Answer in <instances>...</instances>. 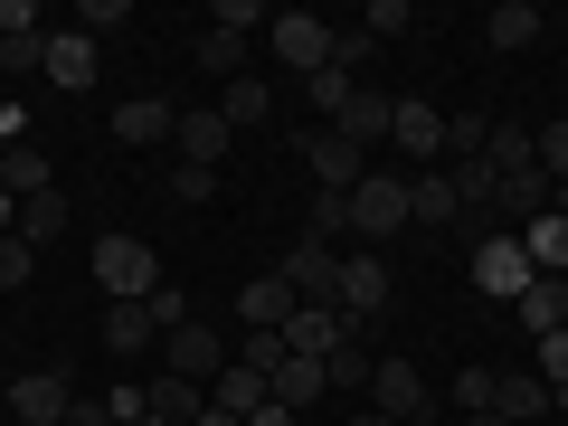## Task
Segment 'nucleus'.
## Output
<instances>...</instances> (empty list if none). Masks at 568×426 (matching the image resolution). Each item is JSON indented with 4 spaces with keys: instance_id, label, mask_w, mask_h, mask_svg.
I'll list each match as a JSON object with an SVG mask.
<instances>
[{
    "instance_id": "nucleus-3",
    "label": "nucleus",
    "mask_w": 568,
    "mask_h": 426,
    "mask_svg": "<svg viewBox=\"0 0 568 426\" xmlns=\"http://www.w3.org/2000/svg\"><path fill=\"white\" fill-rule=\"evenodd\" d=\"M407 181H388V171H361V190H351V237L361 246H388V237H407Z\"/></svg>"
},
{
    "instance_id": "nucleus-25",
    "label": "nucleus",
    "mask_w": 568,
    "mask_h": 426,
    "mask_svg": "<svg viewBox=\"0 0 568 426\" xmlns=\"http://www.w3.org/2000/svg\"><path fill=\"white\" fill-rule=\"evenodd\" d=\"M265 398H275V388H265V379H256V369H237V361H227V369H219V379H209V407H227V417H256V407H265Z\"/></svg>"
},
{
    "instance_id": "nucleus-53",
    "label": "nucleus",
    "mask_w": 568,
    "mask_h": 426,
    "mask_svg": "<svg viewBox=\"0 0 568 426\" xmlns=\"http://www.w3.org/2000/svg\"><path fill=\"white\" fill-rule=\"evenodd\" d=\"M559 304H568V275H559Z\"/></svg>"
},
{
    "instance_id": "nucleus-35",
    "label": "nucleus",
    "mask_w": 568,
    "mask_h": 426,
    "mask_svg": "<svg viewBox=\"0 0 568 426\" xmlns=\"http://www.w3.org/2000/svg\"><path fill=\"white\" fill-rule=\"evenodd\" d=\"M29 265H39V246H29L20 227H10V237H0V294H20V284H29Z\"/></svg>"
},
{
    "instance_id": "nucleus-9",
    "label": "nucleus",
    "mask_w": 568,
    "mask_h": 426,
    "mask_svg": "<svg viewBox=\"0 0 568 426\" xmlns=\"http://www.w3.org/2000/svg\"><path fill=\"white\" fill-rule=\"evenodd\" d=\"M388 142H398L417 171H436V152H446V114H436L426 95H398V114H388Z\"/></svg>"
},
{
    "instance_id": "nucleus-26",
    "label": "nucleus",
    "mask_w": 568,
    "mask_h": 426,
    "mask_svg": "<svg viewBox=\"0 0 568 426\" xmlns=\"http://www.w3.org/2000/svg\"><path fill=\"white\" fill-rule=\"evenodd\" d=\"M142 407H152V417H181V426H200V407H209V388H190V379H171V369H162V379L142 388Z\"/></svg>"
},
{
    "instance_id": "nucleus-23",
    "label": "nucleus",
    "mask_w": 568,
    "mask_h": 426,
    "mask_svg": "<svg viewBox=\"0 0 568 426\" xmlns=\"http://www.w3.org/2000/svg\"><path fill=\"white\" fill-rule=\"evenodd\" d=\"M0 190H10V200H39V190H58V171H48L39 142H10V152H0Z\"/></svg>"
},
{
    "instance_id": "nucleus-1",
    "label": "nucleus",
    "mask_w": 568,
    "mask_h": 426,
    "mask_svg": "<svg viewBox=\"0 0 568 426\" xmlns=\"http://www.w3.org/2000/svg\"><path fill=\"white\" fill-rule=\"evenodd\" d=\"M95 284H104V304H152V294H162V256L142 237H104L95 246Z\"/></svg>"
},
{
    "instance_id": "nucleus-34",
    "label": "nucleus",
    "mask_w": 568,
    "mask_h": 426,
    "mask_svg": "<svg viewBox=\"0 0 568 426\" xmlns=\"http://www.w3.org/2000/svg\"><path fill=\"white\" fill-rule=\"evenodd\" d=\"M369 369H379V361H369L361 342H342V351L323 361V379H332V388H369Z\"/></svg>"
},
{
    "instance_id": "nucleus-48",
    "label": "nucleus",
    "mask_w": 568,
    "mask_h": 426,
    "mask_svg": "<svg viewBox=\"0 0 568 426\" xmlns=\"http://www.w3.org/2000/svg\"><path fill=\"white\" fill-rule=\"evenodd\" d=\"M351 426H407V417H379V407H351Z\"/></svg>"
},
{
    "instance_id": "nucleus-15",
    "label": "nucleus",
    "mask_w": 568,
    "mask_h": 426,
    "mask_svg": "<svg viewBox=\"0 0 568 426\" xmlns=\"http://www.w3.org/2000/svg\"><path fill=\"white\" fill-rule=\"evenodd\" d=\"M549 379L540 369H493V417H511V426H530V417H549Z\"/></svg>"
},
{
    "instance_id": "nucleus-45",
    "label": "nucleus",
    "mask_w": 568,
    "mask_h": 426,
    "mask_svg": "<svg viewBox=\"0 0 568 426\" xmlns=\"http://www.w3.org/2000/svg\"><path fill=\"white\" fill-rule=\"evenodd\" d=\"M10 29H39V10H29V0H0V39H10Z\"/></svg>"
},
{
    "instance_id": "nucleus-21",
    "label": "nucleus",
    "mask_w": 568,
    "mask_h": 426,
    "mask_svg": "<svg viewBox=\"0 0 568 426\" xmlns=\"http://www.w3.org/2000/svg\"><path fill=\"white\" fill-rule=\"evenodd\" d=\"M388 114H398V95H351L342 114H332V133H342L351 152H369V142H388Z\"/></svg>"
},
{
    "instance_id": "nucleus-51",
    "label": "nucleus",
    "mask_w": 568,
    "mask_h": 426,
    "mask_svg": "<svg viewBox=\"0 0 568 426\" xmlns=\"http://www.w3.org/2000/svg\"><path fill=\"white\" fill-rule=\"evenodd\" d=\"M133 426H181V417H152V407H142V417H133Z\"/></svg>"
},
{
    "instance_id": "nucleus-5",
    "label": "nucleus",
    "mask_w": 568,
    "mask_h": 426,
    "mask_svg": "<svg viewBox=\"0 0 568 426\" xmlns=\"http://www.w3.org/2000/svg\"><path fill=\"white\" fill-rule=\"evenodd\" d=\"M474 284H484L493 304H521L530 284H540V265H530V256H521V237L503 227V237H484V246H474Z\"/></svg>"
},
{
    "instance_id": "nucleus-31",
    "label": "nucleus",
    "mask_w": 568,
    "mask_h": 426,
    "mask_svg": "<svg viewBox=\"0 0 568 426\" xmlns=\"http://www.w3.org/2000/svg\"><path fill=\"white\" fill-rule=\"evenodd\" d=\"M0 67H10V77L48 67V29H10V39H0Z\"/></svg>"
},
{
    "instance_id": "nucleus-29",
    "label": "nucleus",
    "mask_w": 568,
    "mask_h": 426,
    "mask_svg": "<svg viewBox=\"0 0 568 426\" xmlns=\"http://www.w3.org/2000/svg\"><path fill=\"white\" fill-rule=\"evenodd\" d=\"M200 67H209L219 85H237V77H246V39H227V29H200Z\"/></svg>"
},
{
    "instance_id": "nucleus-16",
    "label": "nucleus",
    "mask_w": 568,
    "mask_h": 426,
    "mask_svg": "<svg viewBox=\"0 0 568 426\" xmlns=\"http://www.w3.org/2000/svg\"><path fill=\"white\" fill-rule=\"evenodd\" d=\"M369 407H379V417H426L417 361H379V369H369Z\"/></svg>"
},
{
    "instance_id": "nucleus-36",
    "label": "nucleus",
    "mask_w": 568,
    "mask_h": 426,
    "mask_svg": "<svg viewBox=\"0 0 568 426\" xmlns=\"http://www.w3.org/2000/svg\"><path fill=\"white\" fill-rule=\"evenodd\" d=\"M265 20H275L265 0H219V10H209V29H227V39H246V29H265Z\"/></svg>"
},
{
    "instance_id": "nucleus-17",
    "label": "nucleus",
    "mask_w": 568,
    "mask_h": 426,
    "mask_svg": "<svg viewBox=\"0 0 568 426\" xmlns=\"http://www.w3.org/2000/svg\"><path fill=\"white\" fill-rule=\"evenodd\" d=\"M407 219H417V227H455V219H465V200H455V171H446V162L407 181Z\"/></svg>"
},
{
    "instance_id": "nucleus-4",
    "label": "nucleus",
    "mask_w": 568,
    "mask_h": 426,
    "mask_svg": "<svg viewBox=\"0 0 568 426\" xmlns=\"http://www.w3.org/2000/svg\"><path fill=\"white\" fill-rule=\"evenodd\" d=\"M265 39H275V67H284V77H313V67H332V39H342V29L313 20V10H275Z\"/></svg>"
},
{
    "instance_id": "nucleus-2",
    "label": "nucleus",
    "mask_w": 568,
    "mask_h": 426,
    "mask_svg": "<svg viewBox=\"0 0 568 426\" xmlns=\"http://www.w3.org/2000/svg\"><path fill=\"white\" fill-rule=\"evenodd\" d=\"M388 294H398L388 256H379V246H351V256H342V294H332V313L361 332V323H379V313H388Z\"/></svg>"
},
{
    "instance_id": "nucleus-32",
    "label": "nucleus",
    "mask_w": 568,
    "mask_h": 426,
    "mask_svg": "<svg viewBox=\"0 0 568 426\" xmlns=\"http://www.w3.org/2000/svg\"><path fill=\"white\" fill-rule=\"evenodd\" d=\"M304 95L323 104V114H342V104L361 95V77H342V67H313V77H304Z\"/></svg>"
},
{
    "instance_id": "nucleus-52",
    "label": "nucleus",
    "mask_w": 568,
    "mask_h": 426,
    "mask_svg": "<svg viewBox=\"0 0 568 426\" xmlns=\"http://www.w3.org/2000/svg\"><path fill=\"white\" fill-rule=\"evenodd\" d=\"M465 426H511V417H493V407H484V417H465Z\"/></svg>"
},
{
    "instance_id": "nucleus-50",
    "label": "nucleus",
    "mask_w": 568,
    "mask_h": 426,
    "mask_svg": "<svg viewBox=\"0 0 568 426\" xmlns=\"http://www.w3.org/2000/svg\"><path fill=\"white\" fill-rule=\"evenodd\" d=\"M200 426H246V417H227V407H200Z\"/></svg>"
},
{
    "instance_id": "nucleus-49",
    "label": "nucleus",
    "mask_w": 568,
    "mask_h": 426,
    "mask_svg": "<svg viewBox=\"0 0 568 426\" xmlns=\"http://www.w3.org/2000/svg\"><path fill=\"white\" fill-rule=\"evenodd\" d=\"M10 227H20V200H10V190H0V237H10Z\"/></svg>"
},
{
    "instance_id": "nucleus-33",
    "label": "nucleus",
    "mask_w": 568,
    "mask_h": 426,
    "mask_svg": "<svg viewBox=\"0 0 568 426\" xmlns=\"http://www.w3.org/2000/svg\"><path fill=\"white\" fill-rule=\"evenodd\" d=\"M237 369L275 379V369H284V332H246V342H237Z\"/></svg>"
},
{
    "instance_id": "nucleus-46",
    "label": "nucleus",
    "mask_w": 568,
    "mask_h": 426,
    "mask_svg": "<svg viewBox=\"0 0 568 426\" xmlns=\"http://www.w3.org/2000/svg\"><path fill=\"white\" fill-rule=\"evenodd\" d=\"M0 142H29V114H20V104H0Z\"/></svg>"
},
{
    "instance_id": "nucleus-11",
    "label": "nucleus",
    "mask_w": 568,
    "mask_h": 426,
    "mask_svg": "<svg viewBox=\"0 0 568 426\" xmlns=\"http://www.w3.org/2000/svg\"><path fill=\"white\" fill-rule=\"evenodd\" d=\"M171 142H181V162H190V171H219L237 133H227V114H219V104H181V133H171Z\"/></svg>"
},
{
    "instance_id": "nucleus-41",
    "label": "nucleus",
    "mask_w": 568,
    "mask_h": 426,
    "mask_svg": "<svg viewBox=\"0 0 568 426\" xmlns=\"http://www.w3.org/2000/svg\"><path fill=\"white\" fill-rule=\"evenodd\" d=\"M369 48H379L369 29H342V39H332V67H342V77H361V67H369Z\"/></svg>"
},
{
    "instance_id": "nucleus-40",
    "label": "nucleus",
    "mask_w": 568,
    "mask_h": 426,
    "mask_svg": "<svg viewBox=\"0 0 568 426\" xmlns=\"http://www.w3.org/2000/svg\"><path fill=\"white\" fill-rule=\"evenodd\" d=\"M152 323H162V332H181V323H200V313H190V294H181V284H171V275H162V294H152Z\"/></svg>"
},
{
    "instance_id": "nucleus-22",
    "label": "nucleus",
    "mask_w": 568,
    "mask_h": 426,
    "mask_svg": "<svg viewBox=\"0 0 568 426\" xmlns=\"http://www.w3.org/2000/svg\"><path fill=\"white\" fill-rule=\"evenodd\" d=\"M265 388H275V398L294 407V417H304V407H323V398H332L323 361H304V351H284V369H275V379H265Z\"/></svg>"
},
{
    "instance_id": "nucleus-7",
    "label": "nucleus",
    "mask_w": 568,
    "mask_h": 426,
    "mask_svg": "<svg viewBox=\"0 0 568 426\" xmlns=\"http://www.w3.org/2000/svg\"><path fill=\"white\" fill-rule=\"evenodd\" d=\"M67 407H77L67 369H20L10 379V426H67Z\"/></svg>"
},
{
    "instance_id": "nucleus-43",
    "label": "nucleus",
    "mask_w": 568,
    "mask_h": 426,
    "mask_svg": "<svg viewBox=\"0 0 568 426\" xmlns=\"http://www.w3.org/2000/svg\"><path fill=\"white\" fill-rule=\"evenodd\" d=\"M77 29L95 39V29H123V0H77Z\"/></svg>"
},
{
    "instance_id": "nucleus-42",
    "label": "nucleus",
    "mask_w": 568,
    "mask_h": 426,
    "mask_svg": "<svg viewBox=\"0 0 568 426\" xmlns=\"http://www.w3.org/2000/svg\"><path fill=\"white\" fill-rule=\"evenodd\" d=\"M540 171H549V181H568V114L540 123Z\"/></svg>"
},
{
    "instance_id": "nucleus-13",
    "label": "nucleus",
    "mask_w": 568,
    "mask_h": 426,
    "mask_svg": "<svg viewBox=\"0 0 568 426\" xmlns=\"http://www.w3.org/2000/svg\"><path fill=\"white\" fill-rule=\"evenodd\" d=\"M95 39H85V29H48V67H39V77H58L67 85V95H85V85H95Z\"/></svg>"
},
{
    "instance_id": "nucleus-38",
    "label": "nucleus",
    "mask_w": 568,
    "mask_h": 426,
    "mask_svg": "<svg viewBox=\"0 0 568 426\" xmlns=\"http://www.w3.org/2000/svg\"><path fill=\"white\" fill-rule=\"evenodd\" d=\"M446 398L465 407V417H484V407H493V369H455V379H446Z\"/></svg>"
},
{
    "instance_id": "nucleus-47",
    "label": "nucleus",
    "mask_w": 568,
    "mask_h": 426,
    "mask_svg": "<svg viewBox=\"0 0 568 426\" xmlns=\"http://www.w3.org/2000/svg\"><path fill=\"white\" fill-rule=\"evenodd\" d=\"M246 426H294V407H284V398H265V407H256Z\"/></svg>"
},
{
    "instance_id": "nucleus-30",
    "label": "nucleus",
    "mask_w": 568,
    "mask_h": 426,
    "mask_svg": "<svg viewBox=\"0 0 568 426\" xmlns=\"http://www.w3.org/2000/svg\"><path fill=\"white\" fill-rule=\"evenodd\" d=\"M58 227H67V190H39V200H20V237H29V246H48Z\"/></svg>"
},
{
    "instance_id": "nucleus-12",
    "label": "nucleus",
    "mask_w": 568,
    "mask_h": 426,
    "mask_svg": "<svg viewBox=\"0 0 568 426\" xmlns=\"http://www.w3.org/2000/svg\"><path fill=\"white\" fill-rule=\"evenodd\" d=\"M171 133H181V104H162V95L114 104V142H123V152H152V142H171Z\"/></svg>"
},
{
    "instance_id": "nucleus-19",
    "label": "nucleus",
    "mask_w": 568,
    "mask_h": 426,
    "mask_svg": "<svg viewBox=\"0 0 568 426\" xmlns=\"http://www.w3.org/2000/svg\"><path fill=\"white\" fill-rule=\"evenodd\" d=\"M104 351H114V361L162 351V323H152V304H104Z\"/></svg>"
},
{
    "instance_id": "nucleus-24",
    "label": "nucleus",
    "mask_w": 568,
    "mask_h": 426,
    "mask_svg": "<svg viewBox=\"0 0 568 426\" xmlns=\"http://www.w3.org/2000/svg\"><path fill=\"white\" fill-rule=\"evenodd\" d=\"M484 39L503 48V58H511V48H540V39H549V20H540V10H530V0H503V10H493V20H484Z\"/></svg>"
},
{
    "instance_id": "nucleus-20",
    "label": "nucleus",
    "mask_w": 568,
    "mask_h": 426,
    "mask_svg": "<svg viewBox=\"0 0 568 426\" xmlns=\"http://www.w3.org/2000/svg\"><path fill=\"white\" fill-rule=\"evenodd\" d=\"M219 114H227V133H265V123H275V85H265V77L219 85Z\"/></svg>"
},
{
    "instance_id": "nucleus-27",
    "label": "nucleus",
    "mask_w": 568,
    "mask_h": 426,
    "mask_svg": "<svg viewBox=\"0 0 568 426\" xmlns=\"http://www.w3.org/2000/svg\"><path fill=\"white\" fill-rule=\"evenodd\" d=\"M511 313H521V332H530V342H540V332H559V323H568V304H559V284H549V275L530 284V294H521V304H511Z\"/></svg>"
},
{
    "instance_id": "nucleus-10",
    "label": "nucleus",
    "mask_w": 568,
    "mask_h": 426,
    "mask_svg": "<svg viewBox=\"0 0 568 426\" xmlns=\"http://www.w3.org/2000/svg\"><path fill=\"white\" fill-rule=\"evenodd\" d=\"M294 152H304V171H313L323 190H361V171H369V152H351V142L332 133V123H323V133H304Z\"/></svg>"
},
{
    "instance_id": "nucleus-6",
    "label": "nucleus",
    "mask_w": 568,
    "mask_h": 426,
    "mask_svg": "<svg viewBox=\"0 0 568 426\" xmlns=\"http://www.w3.org/2000/svg\"><path fill=\"white\" fill-rule=\"evenodd\" d=\"M227 361H237V351H227L209 323H181V332H162V369H171V379H190V388H209Z\"/></svg>"
},
{
    "instance_id": "nucleus-44",
    "label": "nucleus",
    "mask_w": 568,
    "mask_h": 426,
    "mask_svg": "<svg viewBox=\"0 0 568 426\" xmlns=\"http://www.w3.org/2000/svg\"><path fill=\"white\" fill-rule=\"evenodd\" d=\"M67 426H114V407H104V398H77V407H67Z\"/></svg>"
},
{
    "instance_id": "nucleus-28",
    "label": "nucleus",
    "mask_w": 568,
    "mask_h": 426,
    "mask_svg": "<svg viewBox=\"0 0 568 426\" xmlns=\"http://www.w3.org/2000/svg\"><path fill=\"white\" fill-rule=\"evenodd\" d=\"M304 237H351V190H313V209H304Z\"/></svg>"
},
{
    "instance_id": "nucleus-14",
    "label": "nucleus",
    "mask_w": 568,
    "mask_h": 426,
    "mask_svg": "<svg viewBox=\"0 0 568 426\" xmlns=\"http://www.w3.org/2000/svg\"><path fill=\"white\" fill-rule=\"evenodd\" d=\"M342 342H361V332H351V323H342L332 304H304L294 323H284V351H304V361H332Z\"/></svg>"
},
{
    "instance_id": "nucleus-18",
    "label": "nucleus",
    "mask_w": 568,
    "mask_h": 426,
    "mask_svg": "<svg viewBox=\"0 0 568 426\" xmlns=\"http://www.w3.org/2000/svg\"><path fill=\"white\" fill-rule=\"evenodd\" d=\"M294 313H304V304H294V284H284V275H256V284L237 294V323H246V332H284Z\"/></svg>"
},
{
    "instance_id": "nucleus-39",
    "label": "nucleus",
    "mask_w": 568,
    "mask_h": 426,
    "mask_svg": "<svg viewBox=\"0 0 568 426\" xmlns=\"http://www.w3.org/2000/svg\"><path fill=\"white\" fill-rule=\"evenodd\" d=\"M361 29H369V39H398V29H417V10H407V0H369Z\"/></svg>"
},
{
    "instance_id": "nucleus-37",
    "label": "nucleus",
    "mask_w": 568,
    "mask_h": 426,
    "mask_svg": "<svg viewBox=\"0 0 568 426\" xmlns=\"http://www.w3.org/2000/svg\"><path fill=\"white\" fill-rule=\"evenodd\" d=\"M162 190H171L181 209H209V200H219V171H190V162H181V171H171Z\"/></svg>"
},
{
    "instance_id": "nucleus-8",
    "label": "nucleus",
    "mask_w": 568,
    "mask_h": 426,
    "mask_svg": "<svg viewBox=\"0 0 568 426\" xmlns=\"http://www.w3.org/2000/svg\"><path fill=\"white\" fill-rule=\"evenodd\" d=\"M284 284H294V304H332V294H342V246L294 237V256H284Z\"/></svg>"
}]
</instances>
